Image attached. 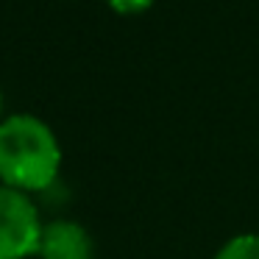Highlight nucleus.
Instances as JSON below:
<instances>
[{
	"label": "nucleus",
	"instance_id": "obj_1",
	"mask_svg": "<svg viewBox=\"0 0 259 259\" xmlns=\"http://www.w3.org/2000/svg\"><path fill=\"white\" fill-rule=\"evenodd\" d=\"M62 148L56 134L36 114L0 120V184L20 192H42L56 181Z\"/></svg>",
	"mask_w": 259,
	"mask_h": 259
},
{
	"label": "nucleus",
	"instance_id": "obj_5",
	"mask_svg": "<svg viewBox=\"0 0 259 259\" xmlns=\"http://www.w3.org/2000/svg\"><path fill=\"white\" fill-rule=\"evenodd\" d=\"M109 6L117 14H142L153 6V0H109Z\"/></svg>",
	"mask_w": 259,
	"mask_h": 259
},
{
	"label": "nucleus",
	"instance_id": "obj_2",
	"mask_svg": "<svg viewBox=\"0 0 259 259\" xmlns=\"http://www.w3.org/2000/svg\"><path fill=\"white\" fill-rule=\"evenodd\" d=\"M42 220L25 192L0 184V259H28L39 251Z\"/></svg>",
	"mask_w": 259,
	"mask_h": 259
},
{
	"label": "nucleus",
	"instance_id": "obj_6",
	"mask_svg": "<svg viewBox=\"0 0 259 259\" xmlns=\"http://www.w3.org/2000/svg\"><path fill=\"white\" fill-rule=\"evenodd\" d=\"M0 112H3V92H0Z\"/></svg>",
	"mask_w": 259,
	"mask_h": 259
},
{
	"label": "nucleus",
	"instance_id": "obj_3",
	"mask_svg": "<svg viewBox=\"0 0 259 259\" xmlns=\"http://www.w3.org/2000/svg\"><path fill=\"white\" fill-rule=\"evenodd\" d=\"M36 253L42 259H92L95 248L84 226L73 220H53L42 226V240Z\"/></svg>",
	"mask_w": 259,
	"mask_h": 259
},
{
	"label": "nucleus",
	"instance_id": "obj_4",
	"mask_svg": "<svg viewBox=\"0 0 259 259\" xmlns=\"http://www.w3.org/2000/svg\"><path fill=\"white\" fill-rule=\"evenodd\" d=\"M214 259H259V234H240L229 240Z\"/></svg>",
	"mask_w": 259,
	"mask_h": 259
}]
</instances>
